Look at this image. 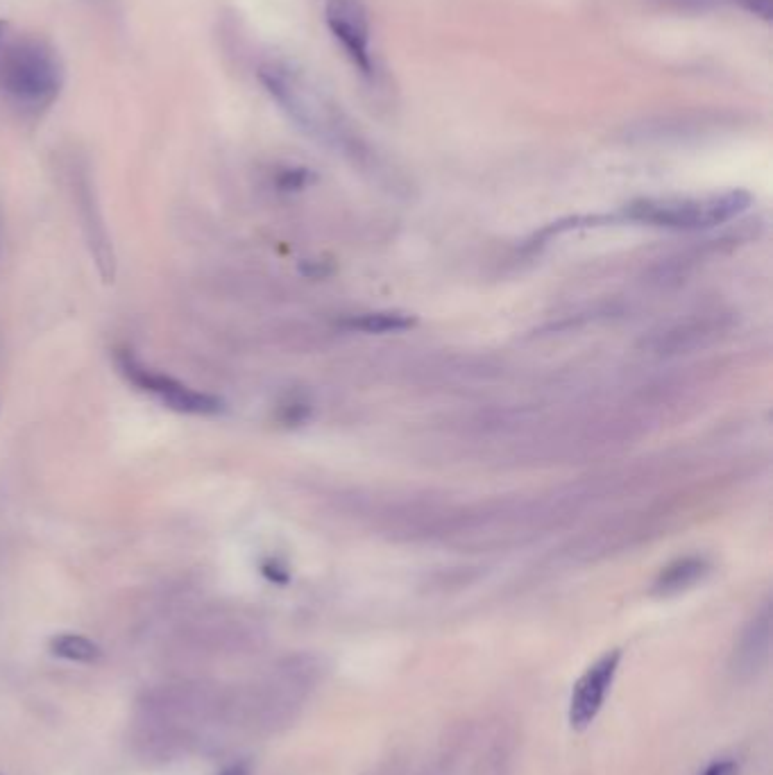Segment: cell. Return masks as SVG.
Returning <instances> with one entry per match:
<instances>
[{"mask_svg":"<svg viewBox=\"0 0 773 775\" xmlns=\"http://www.w3.org/2000/svg\"><path fill=\"white\" fill-rule=\"evenodd\" d=\"M259 82L297 130L331 148L356 146L343 112L304 68L288 62L263 64Z\"/></svg>","mask_w":773,"mask_h":775,"instance_id":"1","label":"cell"},{"mask_svg":"<svg viewBox=\"0 0 773 775\" xmlns=\"http://www.w3.org/2000/svg\"><path fill=\"white\" fill-rule=\"evenodd\" d=\"M64 87V68L55 48L0 19V93L25 109L53 105Z\"/></svg>","mask_w":773,"mask_h":775,"instance_id":"2","label":"cell"},{"mask_svg":"<svg viewBox=\"0 0 773 775\" xmlns=\"http://www.w3.org/2000/svg\"><path fill=\"white\" fill-rule=\"evenodd\" d=\"M751 204V195L744 191L712 193L703 198H649L635 200L626 207V218L635 223L665 227V229H710L728 223Z\"/></svg>","mask_w":773,"mask_h":775,"instance_id":"3","label":"cell"},{"mask_svg":"<svg viewBox=\"0 0 773 775\" xmlns=\"http://www.w3.org/2000/svg\"><path fill=\"white\" fill-rule=\"evenodd\" d=\"M116 363L127 381L134 383L143 393L155 395L159 402L171 408V411L186 415H216L223 411V402H220L218 397L200 393V390L184 386L182 381L168 377L164 372L148 368L146 363L139 361L137 356L127 352V349L116 354Z\"/></svg>","mask_w":773,"mask_h":775,"instance_id":"4","label":"cell"},{"mask_svg":"<svg viewBox=\"0 0 773 775\" xmlns=\"http://www.w3.org/2000/svg\"><path fill=\"white\" fill-rule=\"evenodd\" d=\"M325 23L356 71L372 78L375 59L370 48V19L363 0H327Z\"/></svg>","mask_w":773,"mask_h":775,"instance_id":"5","label":"cell"},{"mask_svg":"<svg viewBox=\"0 0 773 775\" xmlns=\"http://www.w3.org/2000/svg\"><path fill=\"white\" fill-rule=\"evenodd\" d=\"M622 655H624L622 649L606 651L599 660H594L590 667L585 669V674L579 680H576L572 696H569V710H567V719L572 730L583 732L585 728H590V723L594 719L599 717L610 687H613L617 678Z\"/></svg>","mask_w":773,"mask_h":775,"instance_id":"6","label":"cell"},{"mask_svg":"<svg viewBox=\"0 0 773 775\" xmlns=\"http://www.w3.org/2000/svg\"><path fill=\"white\" fill-rule=\"evenodd\" d=\"M726 331V315L721 313H699L696 318L671 325L653 334L649 347L656 354H683L710 345Z\"/></svg>","mask_w":773,"mask_h":775,"instance_id":"7","label":"cell"},{"mask_svg":"<svg viewBox=\"0 0 773 775\" xmlns=\"http://www.w3.org/2000/svg\"><path fill=\"white\" fill-rule=\"evenodd\" d=\"M771 646V606L764 603L762 610L755 615L749 626L744 628L739 644L735 649V664L739 671H758L760 664L767 660Z\"/></svg>","mask_w":773,"mask_h":775,"instance_id":"8","label":"cell"},{"mask_svg":"<svg viewBox=\"0 0 773 775\" xmlns=\"http://www.w3.org/2000/svg\"><path fill=\"white\" fill-rule=\"evenodd\" d=\"M710 572V562L703 556H685L667 565L653 583V594L674 596L701 583Z\"/></svg>","mask_w":773,"mask_h":775,"instance_id":"9","label":"cell"},{"mask_svg":"<svg viewBox=\"0 0 773 775\" xmlns=\"http://www.w3.org/2000/svg\"><path fill=\"white\" fill-rule=\"evenodd\" d=\"M50 651H53L57 658L71 660V662H96L103 651L96 642H91L89 637L75 635V633H64L57 635L50 640Z\"/></svg>","mask_w":773,"mask_h":775,"instance_id":"10","label":"cell"},{"mask_svg":"<svg viewBox=\"0 0 773 775\" xmlns=\"http://www.w3.org/2000/svg\"><path fill=\"white\" fill-rule=\"evenodd\" d=\"M347 327L365 331V334H388V331H404L413 327V318L406 313H393V311H377V313H363L356 318L347 320Z\"/></svg>","mask_w":773,"mask_h":775,"instance_id":"11","label":"cell"},{"mask_svg":"<svg viewBox=\"0 0 773 775\" xmlns=\"http://www.w3.org/2000/svg\"><path fill=\"white\" fill-rule=\"evenodd\" d=\"M304 177H307L304 170H288V173L279 177V186H282V189H288V191L300 189V186H304Z\"/></svg>","mask_w":773,"mask_h":775,"instance_id":"12","label":"cell"},{"mask_svg":"<svg viewBox=\"0 0 773 775\" xmlns=\"http://www.w3.org/2000/svg\"><path fill=\"white\" fill-rule=\"evenodd\" d=\"M744 7H749L753 14L762 16L764 21H771V0H739Z\"/></svg>","mask_w":773,"mask_h":775,"instance_id":"13","label":"cell"},{"mask_svg":"<svg viewBox=\"0 0 773 775\" xmlns=\"http://www.w3.org/2000/svg\"><path fill=\"white\" fill-rule=\"evenodd\" d=\"M735 771H737L735 762H730V760H717V762H712V764L708 766V769H705L701 775H735Z\"/></svg>","mask_w":773,"mask_h":775,"instance_id":"14","label":"cell"},{"mask_svg":"<svg viewBox=\"0 0 773 775\" xmlns=\"http://www.w3.org/2000/svg\"><path fill=\"white\" fill-rule=\"evenodd\" d=\"M220 775H248V769H245L243 764H239V766H232V769L223 771V773H220Z\"/></svg>","mask_w":773,"mask_h":775,"instance_id":"15","label":"cell"},{"mask_svg":"<svg viewBox=\"0 0 773 775\" xmlns=\"http://www.w3.org/2000/svg\"><path fill=\"white\" fill-rule=\"evenodd\" d=\"M0 775H3V773H0Z\"/></svg>","mask_w":773,"mask_h":775,"instance_id":"16","label":"cell"}]
</instances>
